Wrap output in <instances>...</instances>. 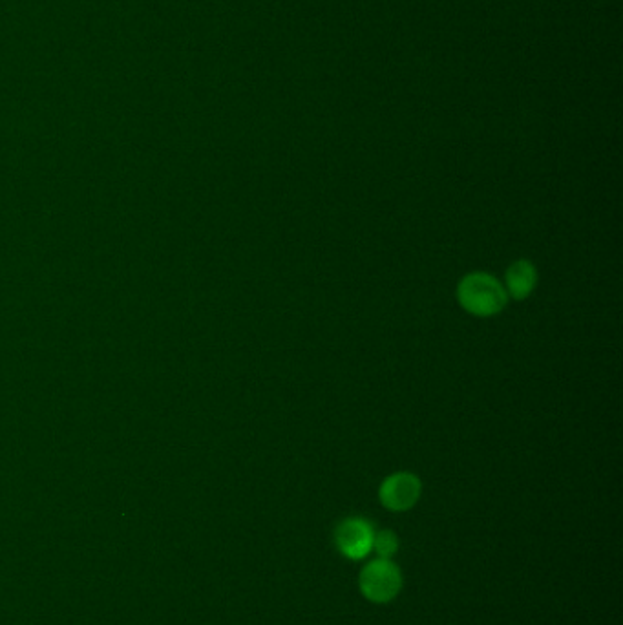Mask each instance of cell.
Returning <instances> with one entry per match:
<instances>
[{
  "mask_svg": "<svg viewBox=\"0 0 623 625\" xmlns=\"http://www.w3.org/2000/svg\"><path fill=\"white\" fill-rule=\"evenodd\" d=\"M457 302L472 317H496L507 308L508 293L496 276L476 271L459 280Z\"/></svg>",
  "mask_w": 623,
  "mask_h": 625,
  "instance_id": "1",
  "label": "cell"
},
{
  "mask_svg": "<svg viewBox=\"0 0 623 625\" xmlns=\"http://www.w3.org/2000/svg\"><path fill=\"white\" fill-rule=\"evenodd\" d=\"M404 587L401 567L393 560L375 558L362 567L359 591L370 604L386 605L397 600Z\"/></svg>",
  "mask_w": 623,
  "mask_h": 625,
  "instance_id": "2",
  "label": "cell"
},
{
  "mask_svg": "<svg viewBox=\"0 0 623 625\" xmlns=\"http://www.w3.org/2000/svg\"><path fill=\"white\" fill-rule=\"evenodd\" d=\"M373 536L375 529L371 521L353 516L338 523L333 540L342 558L349 562H362L373 552Z\"/></svg>",
  "mask_w": 623,
  "mask_h": 625,
  "instance_id": "3",
  "label": "cell"
},
{
  "mask_svg": "<svg viewBox=\"0 0 623 625\" xmlns=\"http://www.w3.org/2000/svg\"><path fill=\"white\" fill-rule=\"evenodd\" d=\"M423 496V481L412 472H395L379 487V501L390 512H408Z\"/></svg>",
  "mask_w": 623,
  "mask_h": 625,
  "instance_id": "4",
  "label": "cell"
},
{
  "mask_svg": "<svg viewBox=\"0 0 623 625\" xmlns=\"http://www.w3.org/2000/svg\"><path fill=\"white\" fill-rule=\"evenodd\" d=\"M505 282H507L505 289L510 297L514 300H525L538 286L536 265L528 260H516L508 267Z\"/></svg>",
  "mask_w": 623,
  "mask_h": 625,
  "instance_id": "5",
  "label": "cell"
},
{
  "mask_svg": "<svg viewBox=\"0 0 623 625\" xmlns=\"http://www.w3.org/2000/svg\"><path fill=\"white\" fill-rule=\"evenodd\" d=\"M401 549V541L399 536L390 529L375 530L373 536V552L377 554V558H386L393 560V556Z\"/></svg>",
  "mask_w": 623,
  "mask_h": 625,
  "instance_id": "6",
  "label": "cell"
}]
</instances>
